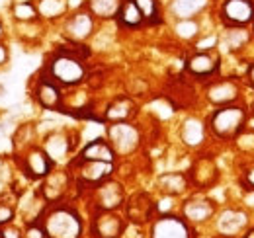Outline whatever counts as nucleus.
<instances>
[{"label":"nucleus","instance_id":"nucleus-1","mask_svg":"<svg viewBox=\"0 0 254 238\" xmlns=\"http://www.w3.org/2000/svg\"><path fill=\"white\" fill-rule=\"evenodd\" d=\"M39 225L47 238H80L82 237V219L68 205L53 203L39 217Z\"/></svg>","mask_w":254,"mask_h":238},{"label":"nucleus","instance_id":"nucleus-2","mask_svg":"<svg viewBox=\"0 0 254 238\" xmlns=\"http://www.w3.org/2000/svg\"><path fill=\"white\" fill-rule=\"evenodd\" d=\"M41 72L61 88H74L84 82L86 64L82 59H76V57L57 49L45 62Z\"/></svg>","mask_w":254,"mask_h":238},{"label":"nucleus","instance_id":"nucleus-3","mask_svg":"<svg viewBox=\"0 0 254 238\" xmlns=\"http://www.w3.org/2000/svg\"><path fill=\"white\" fill-rule=\"evenodd\" d=\"M245 121H247V112L243 108L233 104L219 106L209 118V129L215 137L229 141L241 133V129L245 127Z\"/></svg>","mask_w":254,"mask_h":238},{"label":"nucleus","instance_id":"nucleus-4","mask_svg":"<svg viewBox=\"0 0 254 238\" xmlns=\"http://www.w3.org/2000/svg\"><path fill=\"white\" fill-rule=\"evenodd\" d=\"M108 141L114 147L116 154H129L139 147L141 133L129 121H118L108 127Z\"/></svg>","mask_w":254,"mask_h":238},{"label":"nucleus","instance_id":"nucleus-5","mask_svg":"<svg viewBox=\"0 0 254 238\" xmlns=\"http://www.w3.org/2000/svg\"><path fill=\"white\" fill-rule=\"evenodd\" d=\"M20 168L30 179H43L53 172L55 162L49 158V154L43 150V147H30L22 154Z\"/></svg>","mask_w":254,"mask_h":238},{"label":"nucleus","instance_id":"nucleus-6","mask_svg":"<svg viewBox=\"0 0 254 238\" xmlns=\"http://www.w3.org/2000/svg\"><path fill=\"white\" fill-rule=\"evenodd\" d=\"M74 176L80 185L86 187H94L98 183H102L104 179H108L114 172V162H98V160H78L74 158Z\"/></svg>","mask_w":254,"mask_h":238},{"label":"nucleus","instance_id":"nucleus-7","mask_svg":"<svg viewBox=\"0 0 254 238\" xmlns=\"http://www.w3.org/2000/svg\"><path fill=\"white\" fill-rule=\"evenodd\" d=\"M92 193H94V203L98 211H116V209L122 207L124 201H126L122 183H118V181H114L110 178L94 185Z\"/></svg>","mask_w":254,"mask_h":238},{"label":"nucleus","instance_id":"nucleus-8","mask_svg":"<svg viewBox=\"0 0 254 238\" xmlns=\"http://www.w3.org/2000/svg\"><path fill=\"white\" fill-rule=\"evenodd\" d=\"M221 20L231 28H243L253 24L254 2L253 0H225L221 4Z\"/></svg>","mask_w":254,"mask_h":238},{"label":"nucleus","instance_id":"nucleus-9","mask_svg":"<svg viewBox=\"0 0 254 238\" xmlns=\"http://www.w3.org/2000/svg\"><path fill=\"white\" fill-rule=\"evenodd\" d=\"M94 24H96V18L90 14L88 8L84 10H78L74 12L72 16H68L64 20V35L68 37V41H86L92 33H94Z\"/></svg>","mask_w":254,"mask_h":238},{"label":"nucleus","instance_id":"nucleus-10","mask_svg":"<svg viewBox=\"0 0 254 238\" xmlns=\"http://www.w3.org/2000/svg\"><path fill=\"white\" fill-rule=\"evenodd\" d=\"M33 98L43 110H63V92L53 80H49L43 72H39L35 86H33Z\"/></svg>","mask_w":254,"mask_h":238},{"label":"nucleus","instance_id":"nucleus-11","mask_svg":"<svg viewBox=\"0 0 254 238\" xmlns=\"http://www.w3.org/2000/svg\"><path fill=\"white\" fill-rule=\"evenodd\" d=\"M151 238H190L188 221L176 215H162L151 225Z\"/></svg>","mask_w":254,"mask_h":238},{"label":"nucleus","instance_id":"nucleus-12","mask_svg":"<svg viewBox=\"0 0 254 238\" xmlns=\"http://www.w3.org/2000/svg\"><path fill=\"white\" fill-rule=\"evenodd\" d=\"M124 231V217H120L116 211H96L92 219V233L96 238H120Z\"/></svg>","mask_w":254,"mask_h":238},{"label":"nucleus","instance_id":"nucleus-13","mask_svg":"<svg viewBox=\"0 0 254 238\" xmlns=\"http://www.w3.org/2000/svg\"><path fill=\"white\" fill-rule=\"evenodd\" d=\"M217 68H219V55L213 51H197L186 62L188 74L195 78H209L217 72Z\"/></svg>","mask_w":254,"mask_h":238},{"label":"nucleus","instance_id":"nucleus-14","mask_svg":"<svg viewBox=\"0 0 254 238\" xmlns=\"http://www.w3.org/2000/svg\"><path fill=\"white\" fill-rule=\"evenodd\" d=\"M70 185V176L66 172H51L49 176L43 178V185L39 189V193L43 195V199L47 203H57L63 199L66 193V187Z\"/></svg>","mask_w":254,"mask_h":238},{"label":"nucleus","instance_id":"nucleus-15","mask_svg":"<svg viewBox=\"0 0 254 238\" xmlns=\"http://www.w3.org/2000/svg\"><path fill=\"white\" fill-rule=\"evenodd\" d=\"M157 205L147 193H135L127 201V219L131 223H147L153 219Z\"/></svg>","mask_w":254,"mask_h":238},{"label":"nucleus","instance_id":"nucleus-16","mask_svg":"<svg viewBox=\"0 0 254 238\" xmlns=\"http://www.w3.org/2000/svg\"><path fill=\"white\" fill-rule=\"evenodd\" d=\"M239 98V86L233 80H215L207 86V100L215 106H229Z\"/></svg>","mask_w":254,"mask_h":238},{"label":"nucleus","instance_id":"nucleus-17","mask_svg":"<svg viewBox=\"0 0 254 238\" xmlns=\"http://www.w3.org/2000/svg\"><path fill=\"white\" fill-rule=\"evenodd\" d=\"M116 156L118 154L108 139H94L80 150V154L76 158L78 160H98V162H116Z\"/></svg>","mask_w":254,"mask_h":238},{"label":"nucleus","instance_id":"nucleus-18","mask_svg":"<svg viewBox=\"0 0 254 238\" xmlns=\"http://www.w3.org/2000/svg\"><path fill=\"white\" fill-rule=\"evenodd\" d=\"M43 150H45V152L49 154V158L57 164V162L66 160V156H68L70 150H72V145H70V139H68L64 133L55 131V133H51V135L45 139Z\"/></svg>","mask_w":254,"mask_h":238},{"label":"nucleus","instance_id":"nucleus-19","mask_svg":"<svg viewBox=\"0 0 254 238\" xmlns=\"http://www.w3.org/2000/svg\"><path fill=\"white\" fill-rule=\"evenodd\" d=\"M209 0H170V14L176 20H193L207 8Z\"/></svg>","mask_w":254,"mask_h":238},{"label":"nucleus","instance_id":"nucleus-20","mask_svg":"<svg viewBox=\"0 0 254 238\" xmlns=\"http://www.w3.org/2000/svg\"><path fill=\"white\" fill-rule=\"evenodd\" d=\"M211 215H213V205H211V201H207V199L195 197V199H188V201L182 205V217H184L186 221H190V223H203V221H207Z\"/></svg>","mask_w":254,"mask_h":238},{"label":"nucleus","instance_id":"nucleus-21","mask_svg":"<svg viewBox=\"0 0 254 238\" xmlns=\"http://www.w3.org/2000/svg\"><path fill=\"white\" fill-rule=\"evenodd\" d=\"M116 20L120 26L129 28V30H135V28H141L145 24V18L139 10V6L135 4V0H122V6L116 14Z\"/></svg>","mask_w":254,"mask_h":238},{"label":"nucleus","instance_id":"nucleus-22","mask_svg":"<svg viewBox=\"0 0 254 238\" xmlns=\"http://www.w3.org/2000/svg\"><path fill=\"white\" fill-rule=\"evenodd\" d=\"M131 116H133V102H131L129 98H126V96L114 100V102L106 108V112H104V119L110 121V123L127 121Z\"/></svg>","mask_w":254,"mask_h":238},{"label":"nucleus","instance_id":"nucleus-23","mask_svg":"<svg viewBox=\"0 0 254 238\" xmlns=\"http://www.w3.org/2000/svg\"><path fill=\"white\" fill-rule=\"evenodd\" d=\"M10 14L20 24H35V22L41 20L33 0H18V2H14L12 8H10Z\"/></svg>","mask_w":254,"mask_h":238},{"label":"nucleus","instance_id":"nucleus-24","mask_svg":"<svg viewBox=\"0 0 254 238\" xmlns=\"http://www.w3.org/2000/svg\"><path fill=\"white\" fill-rule=\"evenodd\" d=\"M180 135H182V141H184L188 147H197V145H201L203 139H205V125L195 118L186 119V121L182 123Z\"/></svg>","mask_w":254,"mask_h":238},{"label":"nucleus","instance_id":"nucleus-25","mask_svg":"<svg viewBox=\"0 0 254 238\" xmlns=\"http://www.w3.org/2000/svg\"><path fill=\"white\" fill-rule=\"evenodd\" d=\"M159 185L160 189L168 195H180L188 189V178L180 172H168V174H162L159 178Z\"/></svg>","mask_w":254,"mask_h":238},{"label":"nucleus","instance_id":"nucleus-26","mask_svg":"<svg viewBox=\"0 0 254 238\" xmlns=\"http://www.w3.org/2000/svg\"><path fill=\"white\" fill-rule=\"evenodd\" d=\"M41 20H57L66 14L68 2L66 0H33Z\"/></svg>","mask_w":254,"mask_h":238},{"label":"nucleus","instance_id":"nucleus-27","mask_svg":"<svg viewBox=\"0 0 254 238\" xmlns=\"http://www.w3.org/2000/svg\"><path fill=\"white\" fill-rule=\"evenodd\" d=\"M245 225H247V215L241 213V211H225L219 217V223H217L219 231H221L223 235H227V237L239 233Z\"/></svg>","mask_w":254,"mask_h":238},{"label":"nucleus","instance_id":"nucleus-28","mask_svg":"<svg viewBox=\"0 0 254 238\" xmlns=\"http://www.w3.org/2000/svg\"><path fill=\"white\" fill-rule=\"evenodd\" d=\"M122 6V0H88L86 8L90 10V14L98 20H110L116 18L118 10Z\"/></svg>","mask_w":254,"mask_h":238},{"label":"nucleus","instance_id":"nucleus-29","mask_svg":"<svg viewBox=\"0 0 254 238\" xmlns=\"http://www.w3.org/2000/svg\"><path fill=\"white\" fill-rule=\"evenodd\" d=\"M135 4L139 6L145 24H160L162 22V10H160L159 0H135Z\"/></svg>","mask_w":254,"mask_h":238},{"label":"nucleus","instance_id":"nucleus-30","mask_svg":"<svg viewBox=\"0 0 254 238\" xmlns=\"http://www.w3.org/2000/svg\"><path fill=\"white\" fill-rule=\"evenodd\" d=\"M225 41H227V47L229 49H241L249 41V33H247V30H243V28H231V30L227 31Z\"/></svg>","mask_w":254,"mask_h":238},{"label":"nucleus","instance_id":"nucleus-31","mask_svg":"<svg viewBox=\"0 0 254 238\" xmlns=\"http://www.w3.org/2000/svg\"><path fill=\"white\" fill-rule=\"evenodd\" d=\"M197 24H195V20H178V26H176V33L180 35V37H184V39H190L193 37L195 33H197Z\"/></svg>","mask_w":254,"mask_h":238},{"label":"nucleus","instance_id":"nucleus-32","mask_svg":"<svg viewBox=\"0 0 254 238\" xmlns=\"http://www.w3.org/2000/svg\"><path fill=\"white\" fill-rule=\"evenodd\" d=\"M14 217H16L14 207H12V205H8V203H4V201H0V227H4V225H8V223H12V221H14Z\"/></svg>","mask_w":254,"mask_h":238},{"label":"nucleus","instance_id":"nucleus-33","mask_svg":"<svg viewBox=\"0 0 254 238\" xmlns=\"http://www.w3.org/2000/svg\"><path fill=\"white\" fill-rule=\"evenodd\" d=\"M0 231H2V238H24L26 237V235L22 233V229H20V227H16L14 223L4 225Z\"/></svg>","mask_w":254,"mask_h":238},{"label":"nucleus","instance_id":"nucleus-34","mask_svg":"<svg viewBox=\"0 0 254 238\" xmlns=\"http://www.w3.org/2000/svg\"><path fill=\"white\" fill-rule=\"evenodd\" d=\"M8 57H10V53H8V47H6V43H2L0 41V68L8 62Z\"/></svg>","mask_w":254,"mask_h":238},{"label":"nucleus","instance_id":"nucleus-35","mask_svg":"<svg viewBox=\"0 0 254 238\" xmlns=\"http://www.w3.org/2000/svg\"><path fill=\"white\" fill-rule=\"evenodd\" d=\"M245 183H247L251 189H254V166L245 174Z\"/></svg>","mask_w":254,"mask_h":238},{"label":"nucleus","instance_id":"nucleus-36","mask_svg":"<svg viewBox=\"0 0 254 238\" xmlns=\"http://www.w3.org/2000/svg\"><path fill=\"white\" fill-rule=\"evenodd\" d=\"M249 80H251V84L254 86V64L249 66Z\"/></svg>","mask_w":254,"mask_h":238},{"label":"nucleus","instance_id":"nucleus-37","mask_svg":"<svg viewBox=\"0 0 254 238\" xmlns=\"http://www.w3.org/2000/svg\"><path fill=\"white\" fill-rule=\"evenodd\" d=\"M4 22H2V18H0V41H2V37H4Z\"/></svg>","mask_w":254,"mask_h":238},{"label":"nucleus","instance_id":"nucleus-38","mask_svg":"<svg viewBox=\"0 0 254 238\" xmlns=\"http://www.w3.org/2000/svg\"><path fill=\"white\" fill-rule=\"evenodd\" d=\"M4 92H6V90H4V84H2V82H0V96H2V94H4Z\"/></svg>","mask_w":254,"mask_h":238},{"label":"nucleus","instance_id":"nucleus-39","mask_svg":"<svg viewBox=\"0 0 254 238\" xmlns=\"http://www.w3.org/2000/svg\"><path fill=\"white\" fill-rule=\"evenodd\" d=\"M2 187H4V185H2V181H0V195H2V191H4V189H2Z\"/></svg>","mask_w":254,"mask_h":238},{"label":"nucleus","instance_id":"nucleus-40","mask_svg":"<svg viewBox=\"0 0 254 238\" xmlns=\"http://www.w3.org/2000/svg\"><path fill=\"white\" fill-rule=\"evenodd\" d=\"M0 166H2V158H0Z\"/></svg>","mask_w":254,"mask_h":238},{"label":"nucleus","instance_id":"nucleus-41","mask_svg":"<svg viewBox=\"0 0 254 238\" xmlns=\"http://www.w3.org/2000/svg\"><path fill=\"white\" fill-rule=\"evenodd\" d=\"M0 238H2V231H0Z\"/></svg>","mask_w":254,"mask_h":238},{"label":"nucleus","instance_id":"nucleus-42","mask_svg":"<svg viewBox=\"0 0 254 238\" xmlns=\"http://www.w3.org/2000/svg\"><path fill=\"white\" fill-rule=\"evenodd\" d=\"M253 24H254V20H253Z\"/></svg>","mask_w":254,"mask_h":238},{"label":"nucleus","instance_id":"nucleus-43","mask_svg":"<svg viewBox=\"0 0 254 238\" xmlns=\"http://www.w3.org/2000/svg\"><path fill=\"white\" fill-rule=\"evenodd\" d=\"M45 238H47V237H45Z\"/></svg>","mask_w":254,"mask_h":238}]
</instances>
